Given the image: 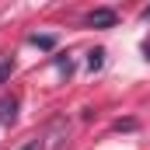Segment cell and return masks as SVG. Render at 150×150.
Segmentation results:
<instances>
[{"mask_svg":"<svg viewBox=\"0 0 150 150\" xmlns=\"http://www.w3.org/2000/svg\"><path fill=\"white\" fill-rule=\"evenodd\" d=\"M140 18H143V21H150V7H143V11H140Z\"/></svg>","mask_w":150,"mask_h":150,"instance_id":"cell-10","label":"cell"},{"mask_svg":"<svg viewBox=\"0 0 150 150\" xmlns=\"http://www.w3.org/2000/svg\"><path fill=\"white\" fill-rule=\"evenodd\" d=\"M115 21H119L115 7H94V11L87 14V25H91V28H115Z\"/></svg>","mask_w":150,"mask_h":150,"instance_id":"cell-1","label":"cell"},{"mask_svg":"<svg viewBox=\"0 0 150 150\" xmlns=\"http://www.w3.org/2000/svg\"><path fill=\"white\" fill-rule=\"evenodd\" d=\"M21 150H42V143H38V140H28V143H25Z\"/></svg>","mask_w":150,"mask_h":150,"instance_id":"cell-8","label":"cell"},{"mask_svg":"<svg viewBox=\"0 0 150 150\" xmlns=\"http://www.w3.org/2000/svg\"><path fill=\"white\" fill-rule=\"evenodd\" d=\"M101 67H105V49L98 45V49H91V52H87V70H91V74H98Z\"/></svg>","mask_w":150,"mask_h":150,"instance_id":"cell-3","label":"cell"},{"mask_svg":"<svg viewBox=\"0 0 150 150\" xmlns=\"http://www.w3.org/2000/svg\"><path fill=\"white\" fill-rule=\"evenodd\" d=\"M56 67H59V74H63V77L74 74V59H70V56H59V59H56Z\"/></svg>","mask_w":150,"mask_h":150,"instance_id":"cell-6","label":"cell"},{"mask_svg":"<svg viewBox=\"0 0 150 150\" xmlns=\"http://www.w3.org/2000/svg\"><path fill=\"white\" fill-rule=\"evenodd\" d=\"M14 119H18V98H14V94H4V98H0V122L11 126Z\"/></svg>","mask_w":150,"mask_h":150,"instance_id":"cell-2","label":"cell"},{"mask_svg":"<svg viewBox=\"0 0 150 150\" xmlns=\"http://www.w3.org/2000/svg\"><path fill=\"white\" fill-rule=\"evenodd\" d=\"M143 59H147V63H150V38H147V42H143Z\"/></svg>","mask_w":150,"mask_h":150,"instance_id":"cell-9","label":"cell"},{"mask_svg":"<svg viewBox=\"0 0 150 150\" xmlns=\"http://www.w3.org/2000/svg\"><path fill=\"white\" fill-rule=\"evenodd\" d=\"M28 42L38 49H56V35H28Z\"/></svg>","mask_w":150,"mask_h":150,"instance_id":"cell-4","label":"cell"},{"mask_svg":"<svg viewBox=\"0 0 150 150\" xmlns=\"http://www.w3.org/2000/svg\"><path fill=\"white\" fill-rule=\"evenodd\" d=\"M11 74H14V59L11 56H0V84H7Z\"/></svg>","mask_w":150,"mask_h":150,"instance_id":"cell-5","label":"cell"},{"mask_svg":"<svg viewBox=\"0 0 150 150\" xmlns=\"http://www.w3.org/2000/svg\"><path fill=\"white\" fill-rule=\"evenodd\" d=\"M115 129H136V122H133V119H126V122L119 119V122H115Z\"/></svg>","mask_w":150,"mask_h":150,"instance_id":"cell-7","label":"cell"}]
</instances>
